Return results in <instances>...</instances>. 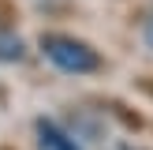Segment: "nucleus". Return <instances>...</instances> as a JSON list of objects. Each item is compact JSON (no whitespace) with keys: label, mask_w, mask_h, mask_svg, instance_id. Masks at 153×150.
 I'll list each match as a JSON object with an SVG mask.
<instances>
[{"label":"nucleus","mask_w":153,"mask_h":150,"mask_svg":"<svg viewBox=\"0 0 153 150\" xmlns=\"http://www.w3.org/2000/svg\"><path fill=\"white\" fill-rule=\"evenodd\" d=\"M34 131H37V150H82L79 142L56 124V120H45V116H41V120L34 124Z\"/></svg>","instance_id":"obj_2"},{"label":"nucleus","mask_w":153,"mask_h":150,"mask_svg":"<svg viewBox=\"0 0 153 150\" xmlns=\"http://www.w3.org/2000/svg\"><path fill=\"white\" fill-rule=\"evenodd\" d=\"M0 60H22V41L19 38H0Z\"/></svg>","instance_id":"obj_3"},{"label":"nucleus","mask_w":153,"mask_h":150,"mask_svg":"<svg viewBox=\"0 0 153 150\" xmlns=\"http://www.w3.org/2000/svg\"><path fill=\"white\" fill-rule=\"evenodd\" d=\"M41 52H45V60H52L67 75H94V71H101L97 49L86 45V41H79V38H71V34H41Z\"/></svg>","instance_id":"obj_1"},{"label":"nucleus","mask_w":153,"mask_h":150,"mask_svg":"<svg viewBox=\"0 0 153 150\" xmlns=\"http://www.w3.org/2000/svg\"><path fill=\"white\" fill-rule=\"evenodd\" d=\"M149 90H153V86H149Z\"/></svg>","instance_id":"obj_5"},{"label":"nucleus","mask_w":153,"mask_h":150,"mask_svg":"<svg viewBox=\"0 0 153 150\" xmlns=\"http://www.w3.org/2000/svg\"><path fill=\"white\" fill-rule=\"evenodd\" d=\"M146 45L153 49V19H146Z\"/></svg>","instance_id":"obj_4"}]
</instances>
